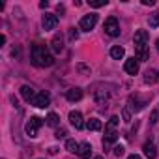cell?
Wrapping results in <instances>:
<instances>
[{
    "instance_id": "1",
    "label": "cell",
    "mask_w": 159,
    "mask_h": 159,
    "mask_svg": "<svg viewBox=\"0 0 159 159\" xmlns=\"http://www.w3.org/2000/svg\"><path fill=\"white\" fill-rule=\"evenodd\" d=\"M30 60L36 67H49L54 64V58L52 54L45 49V45L41 43H34L32 49H30Z\"/></svg>"
},
{
    "instance_id": "2",
    "label": "cell",
    "mask_w": 159,
    "mask_h": 159,
    "mask_svg": "<svg viewBox=\"0 0 159 159\" xmlns=\"http://www.w3.org/2000/svg\"><path fill=\"white\" fill-rule=\"evenodd\" d=\"M118 122H120V118H118V116H112V118L107 122V125H105V139H103V148H105V150H109V148L116 142V139H118V133H116Z\"/></svg>"
},
{
    "instance_id": "3",
    "label": "cell",
    "mask_w": 159,
    "mask_h": 159,
    "mask_svg": "<svg viewBox=\"0 0 159 159\" xmlns=\"http://www.w3.org/2000/svg\"><path fill=\"white\" fill-rule=\"evenodd\" d=\"M41 124H43V120H41V118H38V116H32V118L26 122V125H25V131H26V135H28L30 139L38 137V131H39V127H41Z\"/></svg>"
},
{
    "instance_id": "4",
    "label": "cell",
    "mask_w": 159,
    "mask_h": 159,
    "mask_svg": "<svg viewBox=\"0 0 159 159\" xmlns=\"http://www.w3.org/2000/svg\"><path fill=\"white\" fill-rule=\"evenodd\" d=\"M105 32H107L111 38L120 36V25H118V19H116V17H109V19L105 21Z\"/></svg>"
},
{
    "instance_id": "5",
    "label": "cell",
    "mask_w": 159,
    "mask_h": 159,
    "mask_svg": "<svg viewBox=\"0 0 159 159\" xmlns=\"http://www.w3.org/2000/svg\"><path fill=\"white\" fill-rule=\"evenodd\" d=\"M96 23H98V15H96V13H90V15H84V17L81 19L79 26H81V30H84V32H90V30L96 26Z\"/></svg>"
},
{
    "instance_id": "6",
    "label": "cell",
    "mask_w": 159,
    "mask_h": 159,
    "mask_svg": "<svg viewBox=\"0 0 159 159\" xmlns=\"http://www.w3.org/2000/svg\"><path fill=\"white\" fill-rule=\"evenodd\" d=\"M41 23H43V28H45V30H54L56 25H58V15H54V13H45Z\"/></svg>"
},
{
    "instance_id": "7",
    "label": "cell",
    "mask_w": 159,
    "mask_h": 159,
    "mask_svg": "<svg viewBox=\"0 0 159 159\" xmlns=\"http://www.w3.org/2000/svg\"><path fill=\"white\" fill-rule=\"evenodd\" d=\"M49 103H51V96L47 94V92H39L38 96H36V99H34V107H38V109H45V107H49Z\"/></svg>"
},
{
    "instance_id": "8",
    "label": "cell",
    "mask_w": 159,
    "mask_h": 159,
    "mask_svg": "<svg viewBox=\"0 0 159 159\" xmlns=\"http://www.w3.org/2000/svg\"><path fill=\"white\" fill-rule=\"evenodd\" d=\"M69 122L75 129H83L84 127V122H83V114L79 112V111H71L69 112Z\"/></svg>"
},
{
    "instance_id": "9",
    "label": "cell",
    "mask_w": 159,
    "mask_h": 159,
    "mask_svg": "<svg viewBox=\"0 0 159 159\" xmlns=\"http://www.w3.org/2000/svg\"><path fill=\"white\" fill-rule=\"evenodd\" d=\"M133 41H135V47H148V32L146 30H137Z\"/></svg>"
},
{
    "instance_id": "10",
    "label": "cell",
    "mask_w": 159,
    "mask_h": 159,
    "mask_svg": "<svg viewBox=\"0 0 159 159\" xmlns=\"http://www.w3.org/2000/svg\"><path fill=\"white\" fill-rule=\"evenodd\" d=\"M21 96H23V99L26 101V103H34V99H36V90L32 88V86H28V84H25V86H21Z\"/></svg>"
},
{
    "instance_id": "11",
    "label": "cell",
    "mask_w": 159,
    "mask_h": 159,
    "mask_svg": "<svg viewBox=\"0 0 159 159\" xmlns=\"http://www.w3.org/2000/svg\"><path fill=\"white\" fill-rule=\"evenodd\" d=\"M127 105H129V111H133V112H137V111H140L146 103L135 94V96H129V99H127Z\"/></svg>"
},
{
    "instance_id": "12",
    "label": "cell",
    "mask_w": 159,
    "mask_h": 159,
    "mask_svg": "<svg viewBox=\"0 0 159 159\" xmlns=\"http://www.w3.org/2000/svg\"><path fill=\"white\" fill-rule=\"evenodd\" d=\"M124 69L129 73V75H137L139 73V62L135 58H127L125 64H124Z\"/></svg>"
},
{
    "instance_id": "13",
    "label": "cell",
    "mask_w": 159,
    "mask_h": 159,
    "mask_svg": "<svg viewBox=\"0 0 159 159\" xmlns=\"http://www.w3.org/2000/svg\"><path fill=\"white\" fill-rule=\"evenodd\" d=\"M79 157L81 159H90V155H92V146L88 144V142H83V144H79Z\"/></svg>"
},
{
    "instance_id": "14",
    "label": "cell",
    "mask_w": 159,
    "mask_h": 159,
    "mask_svg": "<svg viewBox=\"0 0 159 159\" xmlns=\"http://www.w3.org/2000/svg\"><path fill=\"white\" fill-rule=\"evenodd\" d=\"M159 81V71L157 69H148L146 73H144V83L146 84H153V83H157Z\"/></svg>"
},
{
    "instance_id": "15",
    "label": "cell",
    "mask_w": 159,
    "mask_h": 159,
    "mask_svg": "<svg viewBox=\"0 0 159 159\" xmlns=\"http://www.w3.org/2000/svg\"><path fill=\"white\" fill-rule=\"evenodd\" d=\"M66 98H67V101H79V99H81L83 98V90L81 88H69L67 92H66Z\"/></svg>"
},
{
    "instance_id": "16",
    "label": "cell",
    "mask_w": 159,
    "mask_h": 159,
    "mask_svg": "<svg viewBox=\"0 0 159 159\" xmlns=\"http://www.w3.org/2000/svg\"><path fill=\"white\" fill-rule=\"evenodd\" d=\"M142 150H144V155H146L148 159H155L157 150H155V144H153V142H144Z\"/></svg>"
},
{
    "instance_id": "17",
    "label": "cell",
    "mask_w": 159,
    "mask_h": 159,
    "mask_svg": "<svg viewBox=\"0 0 159 159\" xmlns=\"http://www.w3.org/2000/svg\"><path fill=\"white\" fill-rule=\"evenodd\" d=\"M135 54H137V60L144 62L150 58V52H148V47H135Z\"/></svg>"
},
{
    "instance_id": "18",
    "label": "cell",
    "mask_w": 159,
    "mask_h": 159,
    "mask_svg": "<svg viewBox=\"0 0 159 159\" xmlns=\"http://www.w3.org/2000/svg\"><path fill=\"white\" fill-rule=\"evenodd\" d=\"M51 49H52V52H62V49H64V45H62V38L60 36H54V39L51 41Z\"/></svg>"
},
{
    "instance_id": "19",
    "label": "cell",
    "mask_w": 159,
    "mask_h": 159,
    "mask_svg": "<svg viewBox=\"0 0 159 159\" xmlns=\"http://www.w3.org/2000/svg\"><path fill=\"white\" fill-rule=\"evenodd\" d=\"M124 54H125V51H124V47H120V45H114V47L111 49V56H112L114 60H122Z\"/></svg>"
},
{
    "instance_id": "20",
    "label": "cell",
    "mask_w": 159,
    "mask_h": 159,
    "mask_svg": "<svg viewBox=\"0 0 159 159\" xmlns=\"http://www.w3.org/2000/svg\"><path fill=\"white\" fill-rule=\"evenodd\" d=\"M58 124H60L58 114H56V112H49V116H47V125H51V127H58Z\"/></svg>"
},
{
    "instance_id": "21",
    "label": "cell",
    "mask_w": 159,
    "mask_h": 159,
    "mask_svg": "<svg viewBox=\"0 0 159 159\" xmlns=\"http://www.w3.org/2000/svg\"><path fill=\"white\" fill-rule=\"evenodd\" d=\"M86 127H88L90 131H99V129H101V122H99L98 118H90V120L86 122Z\"/></svg>"
},
{
    "instance_id": "22",
    "label": "cell",
    "mask_w": 159,
    "mask_h": 159,
    "mask_svg": "<svg viewBox=\"0 0 159 159\" xmlns=\"http://www.w3.org/2000/svg\"><path fill=\"white\" fill-rule=\"evenodd\" d=\"M66 150L67 152H79V142H75L73 139H67L66 140Z\"/></svg>"
},
{
    "instance_id": "23",
    "label": "cell",
    "mask_w": 159,
    "mask_h": 159,
    "mask_svg": "<svg viewBox=\"0 0 159 159\" xmlns=\"http://www.w3.org/2000/svg\"><path fill=\"white\" fill-rule=\"evenodd\" d=\"M148 23H150V26H152V28H157V26H159V11L152 13V15H150V19H148Z\"/></svg>"
},
{
    "instance_id": "24",
    "label": "cell",
    "mask_w": 159,
    "mask_h": 159,
    "mask_svg": "<svg viewBox=\"0 0 159 159\" xmlns=\"http://www.w3.org/2000/svg\"><path fill=\"white\" fill-rule=\"evenodd\" d=\"M90 6H92V8H101V6H107V0H90Z\"/></svg>"
},
{
    "instance_id": "25",
    "label": "cell",
    "mask_w": 159,
    "mask_h": 159,
    "mask_svg": "<svg viewBox=\"0 0 159 159\" xmlns=\"http://www.w3.org/2000/svg\"><path fill=\"white\" fill-rule=\"evenodd\" d=\"M124 152H125V150H124V146H114V155H116V157H122V155H124Z\"/></svg>"
},
{
    "instance_id": "26",
    "label": "cell",
    "mask_w": 159,
    "mask_h": 159,
    "mask_svg": "<svg viewBox=\"0 0 159 159\" xmlns=\"http://www.w3.org/2000/svg\"><path fill=\"white\" fill-rule=\"evenodd\" d=\"M77 38H79V32H77L75 28H69V39L73 41V39H77Z\"/></svg>"
},
{
    "instance_id": "27",
    "label": "cell",
    "mask_w": 159,
    "mask_h": 159,
    "mask_svg": "<svg viewBox=\"0 0 159 159\" xmlns=\"http://www.w3.org/2000/svg\"><path fill=\"white\" fill-rule=\"evenodd\" d=\"M56 139H64L66 137V129L64 127H60V129H56V135H54Z\"/></svg>"
},
{
    "instance_id": "28",
    "label": "cell",
    "mask_w": 159,
    "mask_h": 159,
    "mask_svg": "<svg viewBox=\"0 0 159 159\" xmlns=\"http://www.w3.org/2000/svg\"><path fill=\"white\" fill-rule=\"evenodd\" d=\"M77 69H79V71H83V73H90V69H88L86 66H83V64H79V66H77Z\"/></svg>"
},
{
    "instance_id": "29",
    "label": "cell",
    "mask_w": 159,
    "mask_h": 159,
    "mask_svg": "<svg viewBox=\"0 0 159 159\" xmlns=\"http://www.w3.org/2000/svg\"><path fill=\"white\" fill-rule=\"evenodd\" d=\"M129 118H131V116H129V109H124V120L129 122Z\"/></svg>"
},
{
    "instance_id": "30",
    "label": "cell",
    "mask_w": 159,
    "mask_h": 159,
    "mask_svg": "<svg viewBox=\"0 0 159 159\" xmlns=\"http://www.w3.org/2000/svg\"><path fill=\"white\" fill-rule=\"evenodd\" d=\"M142 4H144V6H153L155 0H142Z\"/></svg>"
},
{
    "instance_id": "31",
    "label": "cell",
    "mask_w": 159,
    "mask_h": 159,
    "mask_svg": "<svg viewBox=\"0 0 159 159\" xmlns=\"http://www.w3.org/2000/svg\"><path fill=\"white\" fill-rule=\"evenodd\" d=\"M157 116H159V114L153 111V112H152V120H150V122H152V124H155V122H157Z\"/></svg>"
},
{
    "instance_id": "32",
    "label": "cell",
    "mask_w": 159,
    "mask_h": 159,
    "mask_svg": "<svg viewBox=\"0 0 159 159\" xmlns=\"http://www.w3.org/2000/svg\"><path fill=\"white\" fill-rule=\"evenodd\" d=\"M56 13H64V6H62V4L56 6Z\"/></svg>"
},
{
    "instance_id": "33",
    "label": "cell",
    "mask_w": 159,
    "mask_h": 159,
    "mask_svg": "<svg viewBox=\"0 0 159 159\" xmlns=\"http://www.w3.org/2000/svg\"><path fill=\"white\" fill-rule=\"evenodd\" d=\"M49 6V2H47V0H43V2H39V8H47Z\"/></svg>"
},
{
    "instance_id": "34",
    "label": "cell",
    "mask_w": 159,
    "mask_h": 159,
    "mask_svg": "<svg viewBox=\"0 0 159 159\" xmlns=\"http://www.w3.org/2000/svg\"><path fill=\"white\" fill-rule=\"evenodd\" d=\"M127 159H140V155H137V153H133V155H129Z\"/></svg>"
},
{
    "instance_id": "35",
    "label": "cell",
    "mask_w": 159,
    "mask_h": 159,
    "mask_svg": "<svg viewBox=\"0 0 159 159\" xmlns=\"http://www.w3.org/2000/svg\"><path fill=\"white\" fill-rule=\"evenodd\" d=\"M155 47H157V52H159V39L155 41Z\"/></svg>"
},
{
    "instance_id": "36",
    "label": "cell",
    "mask_w": 159,
    "mask_h": 159,
    "mask_svg": "<svg viewBox=\"0 0 159 159\" xmlns=\"http://www.w3.org/2000/svg\"><path fill=\"white\" fill-rule=\"evenodd\" d=\"M94 159H103V157H101V155H98V157H94Z\"/></svg>"
}]
</instances>
